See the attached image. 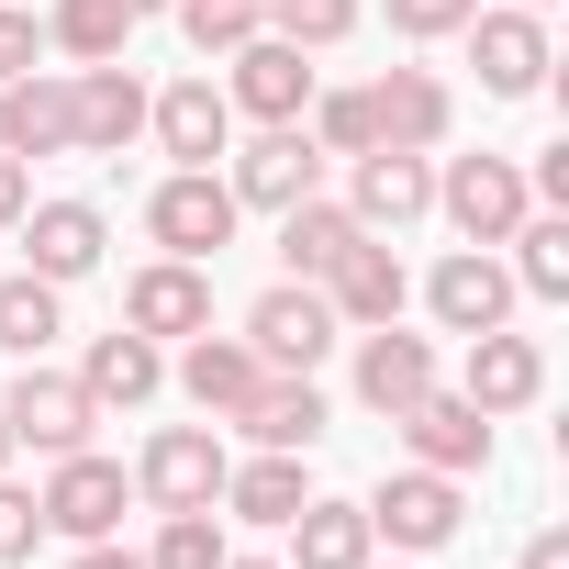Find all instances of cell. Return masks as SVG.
I'll return each mask as SVG.
<instances>
[{
	"label": "cell",
	"instance_id": "6da1fadb",
	"mask_svg": "<svg viewBox=\"0 0 569 569\" xmlns=\"http://www.w3.org/2000/svg\"><path fill=\"white\" fill-rule=\"evenodd\" d=\"M223 436L212 425H157L146 458H134V502L146 513H223Z\"/></svg>",
	"mask_w": 569,
	"mask_h": 569
},
{
	"label": "cell",
	"instance_id": "7a4b0ae2",
	"mask_svg": "<svg viewBox=\"0 0 569 569\" xmlns=\"http://www.w3.org/2000/svg\"><path fill=\"white\" fill-rule=\"evenodd\" d=\"M223 190H234V212H291L325 190V146L302 123H257L246 146H223Z\"/></svg>",
	"mask_w": 569,
	"mask_h": 569
},
{
	"label": "cell",
	"instance_id": "3957f363",
	"mask_svg": "<svg viewBox=\"0 0 569 569\" xmlns=\"http://www.w3.org/2000/svg\"><path fill=\"white\" fill-rule=\"evenodd\" d=\"M0 425H12V447H34V458H68V447H90L101 402L79 391V369H46V358H12V391H0Z\"/></svg>",
	"mask_w": 569,
	"mask_h": 569
},
{
	"label": "cell",
	"instance_id": "277c9868",
	"mask_svg": "<svg viewBox=\"0 0 569 569\" xmlns=\"http://www.w3.org/2000/svg\"><path fill=\"white\" fill-rule=\"evenodd\" d=\"M336 302L313 291V279H279V291H257L246 302V347H257V369H291V380H313L325 358H336Z\"/></svg>",
	"mask_w": 569,
	"mask_h": 569
},
{
	"label": "cell",
	"instance_id": "5b68a950",
	"mask_svg": "<svg viewBox=\"0 0 569 569\" xmlns=\"http://www.w3.org/2000/svg\"><path fill=\"white\" fill-rule=\"evenodd\" d=\"M234 223H246V212H234L223 168H168V179L146 190V234H157V257H201V268H212V257L234 246Z\"/></svg>",
	"mask_w": 569,
	"mask_h": 569
},
{
	"label": "cell",
	"instance_id": "8992f818",
	"mask_svg": "<svg viewBox=\"0 0 569 569\" xmlns=\"http://www.w3.org/2000/svg\"><path fill=\"white\" fill-rule=\"evenodd\" d=\"M458 34H469V68H480L491 101H536L547 68H558V57H547V12H525V0H480Z\"/></svg>",
	"mask_w": 569,
	"mask_h": 569
},
{
	"label": "cell",
	"instance_id": "52a82bcc",
	"mask_svg": "<svg viewBox=\"0 0 569 569\" xmlns=\"http://www.w3.org/2000/svg\"><path fill=\"white\" fill-rule=\"evenodd\" d=\"M46 536H68V547H90V536H123V502H134V469H112L101 447H68V458H46Z\"/></svg>",
	"mask_w": 569,
	"mask_h": 569
},
{
	"label": "cell",
	"instance_id": "ba28073f",
	"mask_svg": "<svg viewBox=\"0 0 569 569\" xmlns=\"http://www.w3.org/2000/svg\"><path fill=\"white\" fill-rule=\"evenodd\" d=\"M436 212L458 223V246H502V234L536 212V190H525L513 157H447V168H436Z\"/></svg>",
	"mask_w": 569,
	"mask_h": 569
},
{
	"label": "cell",
	"instance_id": "9c48e42d",
	"mask_svg": "<svg viewBox=\"0 0 569 569\" xmlns=\"http://www.w3.org/2000/svg\"><path fill=\"white\" fill-rule=\"evenodd\" d=\"M313 57L302 46H279V34H246L234 57H223V101H234V123H302L313 112Z\"/></svg>",
	"mask_w": 569,
	"mask_h": 569
},
{
	"label": "cell",
	"instance_id": "30bf717a",
	"mask_svg": "<svg viewBox=\"0 0 569 569\" xmlns=\"http://www.w3.org/2000/svg\"><path fill=\"white\" fill-rule=\"evenodd\" d=\"M458 525H469V491H458L447 469H391V480L369 491V536H391L402 558H436Z\"/></svg>",
	"mask_w": 569,
	"mask_h": 569
},
{
	"label": "cell",
	"instance_id": "8fae6325",
	"mask_svg": "<svg viewBox=\"0 0 569 569\" xmlns=\"http://www.w3.org/2000/svg\"><path fill=\"white\" fill-rule=\"evenodd\" d=\"M513 268H502V246H447L436 257V279H425V313L447 325V336H491V325H513Z\"/></svg>",
	"mask_w": 569,
	"mask_h": 569
},
{
	"label": "cell",
	"instance_id": "7c38bea8",
	"mask_svg": "<svg viewBox=\"0 0 569 569\" xmlns=\"http://www.w3.org/2000/svg\"><path fill=\"white\" fill-rule=\"evenodd\" d=\"M146 134H157V157H179V168H212V157L234 146V101H223V79L201 68V79H168V90H146Z\"/></svg>",
	"mask_w": 569,
	"mask_h": 569
},
{
	"label": "cell",
	"instance_id": "4fadbf2b",
	"mask_svg": "<svg viewBox=\"0 0 569 569\" xmlns=\"http://www.w3.org/2000/svg\"><path fill=\"white\" fill-rule=\"evenodd\" d=\"M347 212H358V234H402V223H425V212H436V157H402V146L347 157Z\"/></svg>",
	"mask_w": 569,
	"mask_h": 569
},
{
	"label": "cell",
	"instance_id": "5bb4252c",
	"mask_svg": "<svg viewBox=\"0 0 569 569\" xmlns=\"http://www.w3.org/2000/svg\"><path fill=\"white\" fill-rule=\"evenodd\" d=\"M123 325L157 336V347L201 336V325H212V268H201V257H146V268L123 279Z\"/></svg>",
	"mask_w": 569,
	"mask_h": 569
},
{
	"label": "cell",
	"instance_id": "9a60e30c",
	"mask_svg": "<svg viewBox=\"0 0 569 569\" xmlns=\"http://www.w3.org/2000/svg\"><path fill=\"white\" fill-rule=\"evenodd\" d=\"M68 134H79V157H123V146L146 134V79H134L123 57L68 68Z\"/></svg>",
	"mask_w": 569,
	"mask_h": 569
},
{
	"label": "cell",
	"instance_id": "2e32d148",
	"mask_svg": "<svg viewBox=\"0 0 569 569\" xmlns=\"http://www.w3.org/2000/svg\"><path fill=\"white\" fill-rule=\"evenodd\" d=\"M313 291L336 302V325H347V336H369V325H402V302H413V268H402L380 234H358V246H347V257L313 279Z\"/></svg>",
	"mask_w": 569,
	"mask_h": 569
},
{
	"label": "cell",
	"instance_id": "e0dca14e",
	"mask_svg": "<svg viewBox=\"0 0 569 569\" xmlns=\"http://www.w3.org/2000/svg\"><path fill=\"white\" fill-rule=\"evenodd\" d=\"M369 123H380V146L436 157V146H447V123H458V90H447L436 68H380V79H369Z\"/></svg>",
	"mask_w": 569,
	"mask_h": 569
},
{
	"label": "cell",
	"instance_id": "ac0fdd59",
	"mask_svg": "<svg viewBox=\"0 0 569 569\" xmlns=\"http://www.w3.org/2000/svg\"><path fill=\"white\" fill-rule=\"evenodd\" d=\"M391 425H402L413 469H447V480L491 469V413H480L469 391H425V402H413V413H391Z\"/></svg>",
	"mask_w": 569,
	"mask_h": 569
},
{
	"label": "cell",
	"instance_id": "d6986e66",
	"mask_svg": "<svg viewBox=\"0 0 569 569\" xmlns=\"http://www.w3.org/2000/svg\"><path fill=\"white\" fill-rule=\"evenodd\" d=\"M101 246H112V223H101V201H23V268L34 279H90L101 268Z\"/></svg>",
	"mask_w": 569,
	"mask_h": 569
},
{
	"label": "cell",
	"instance_id": "ffe728a7",
	"mask_svg": "<svg viewBox=\"0 0 569 569\" xmlns=\"http://www.w3.org/2000/svg\"><path fill=\"white\" fill-rule=\"evenodd\" d=\"M79 391H90L101 413H146V402L168 391V347H157V336H134V325H112V336H90Z\"/></svg>",
	"mask_w": 569,
	"mask_h": 569
},
{
	"label": "cell",
	"instance_id": "44dd1931",
	"mask_svg": "<svg viewBox=\"0 0 569 569\" xmlns=\"http://www.w3.org/2000/svg\"><path fill=\"white\" fill-rule=\"evenodd\" d=\"M257 380H268V369H257V347H246V336H212V325H201V336H179V391H190V413H201V425H234Z\"/></svg>",
	"mask_w": 569,
	"mask_h": 569
},
{
	"label": "cell",
	"instance_id": "7402d4cb",
	"mask_svg": "<svg viewBox=\"0 0 569 569\" xmlns=\"http://www.w3.org/2000/svg\"><path fill=\"white\" fill-rule=\"evenodd\" d=\"M458 391L502 425V413H525L536 391H547V347L536 336H513V325H491V336H469V369H458Z\"/></svg>",
	"mask_w": 569,
	"mask_h": 569
},
{
	"label": "cell",
	"instance_id": "603a6c76",
	"mask_svg": "<svg viewBox=\"0 0 569 569\" xmlns=\"http://www.w3.org/2000/svg\"><path fill=\"white\" fill-rule=\"evenodd\" d=\"M0 146H12L23 168H34V157H79V134H68V68L0 79Z\"/></svg>",
	"mask_w": 569,
	"mask_h": 569
},
{
	"label": "cell",
	"instance_id": "cb8c5ba5",
	"mask_svg": "<svg viewBox=\"0 0 569 569\" xmlns=\"http://www.w3.org/2000/svg\"><path fill=\"white\" fill-rule=\"evenodd\" d=\"M425 391H436V347L402 336V325H369V336H358V402L391 425V413H413Z\"/></svg>",
	"mask_w": 569,
	"mask_h": 569
},
{
	"label": "cell",
	"instance_id": "d4e9b609",
	"mask_svg": "<svg viewBox=\"0 0 569 569\" xmlns=\"http://www.w3.org/2000/svg\"><path fill=\"white\" fill-rule=\"evenodd\" d=\"M279 536H291V558H279V569H369V558H380L369 502H336V491H313L291 525H279Z\"/></svg>",
	"mask_w": 569,
	"mask_h": 569
},
{
	"label": "cell",
	"instance_id": "484cf974",
	"mask_svg": "<svg viewBox=\"0 0 569 569\" xmlns=\"http://www.w3.org/2000/svg\"><path fill=\"white\" fill-rule=\"evenodd\" d=\"M325 425H336V413H325V391H313V380H291V369H268V380L246 391V413H234V436H246V447H325Z\"/></svg>",
	"mask_w": 569,
	"mask_h": 569
},
{
	"label": "cell",
	"instance_id": "4316f807",
	"mask_svg": "<svg viewBox=\"0 0 569 569\" xmlns=\"http://www.w3.org/2000/svg\"><path fill=\"white\" fill-rule=\"evenodd\" d=\"M302 502H313L302 447H257L246 469H223V513H234V525H291Z\"/></svg>",
	"mask_w": 569,
	"mask_h": 569
},
{
	"label": "cell",
	"instance_id": "83f0119b",
	"mask_svg": "<svg viewBox=\"0 0 569 569\" xmlns=\"http://www.w3.org/2000/svg\"><path fill=\"white\" fill-rule=\"evenodd\" d=\"M347 246H358V212H347V201H325V190L279 212V268H291V279H325Z\"/></svg>",
	"mask_w": 569,
	"mask_h": 569
},
{
	"label": "cell",
	"instance_id": "f1b7e54d",
	"mask_svg": "<svg viewBox=\"0 0 569 569\" xmlns=\"http://www.w3.org/2000/svg\"><path fill=\"white\" fill-rule=\"evenodd\" d=\"M57 336H68V291L34 279V268H12L0 279V358H46Z\"/></svg>",
	"mask_w": 569,
	"mask_h": 569
},
{
	"label": "cell",
	"instance_id": "f546056e",
	"mask_svg": "<svg viewBox=\"0 0 569 569\" xmlns=\"http://www.w3.org/2000/svg\"><path fill=\"white\" fill-rule=\"evenodd\" d=\"M502 246H513L502 268H513V291H525V302H569V212H525Z\"/></svg>",
	"mask_w": 569,
	"mask_h": 569
},
{
	"label": "cell",
	"instance_id": "4dcf8cb0",
	"mask_svg": "<svg viewBox=\"0 0 569 569\" xmlns=\"http://www.w3.org/2000/svg\"><path fill=\"white\" fill-rule=\"evenodd\" d=\"M123 34H134V12H123V0H57V12H46V46H57L68 68L123 57Z\"/></svg>",
	"mask_w": 569,
	"mask_h": 569
},
{
	"label": "cell",
	"instance_id": "1f68e13d",
	"mask_svg": "<svg viewBox=\"0 0 569 569\" xmlns=\"http://www.w3.org/2000/svg\"><path fill=\"white\" fill-rule=\"evenodd\" d=\"M257 23H268L279 46L325 57V46H347V34H358V0H257Z\"/></svg>",
	"mask_w": 569,
	"mask_h": 569
},
{
	"label": "cell",
	"instance_id": "d6a6232c",
	"mask_svg": "<svg viewBox=\"0 0 569 569\" xmlns=\"http://www.w3.org/2000/svg\"><path fill=\"white\" fill-rule=\"evenodd\" d=\"M302 134H313L325 157H369V146H380V123H369V90H313Z\"/></svg>",
	"mask_w": 569,
	"mask_h": 569
},
{
	"label": "cell",
	"instance_id": "836d02e7",
	"mask_svg": "<svg viewBox=\"0 0 569 569\" xmlns=\"http://www.w3.org/2000/svg\"><path fill=\"white\" fill-rule=\"evenodd\" d=\"M234 547H223V513H157V547H146V569H223Z\"/></svg>",
	"mask_w": 569,
	"mask_h": 569
},
{
	"label": "cell",
	"instance_id": "e575fe53",
	"mask_svg": "<svg viewBox=\"0 0 569 569\" xmlns=\"http://www.w3.org/2000/svg\"><path fill=\"white\" fill-rule=\"evenodd\" d=\"M179 34H190V57H234L268 23H257V0H179Z\"/></svg>",
	"mask_w": 569,
	"mask_h": 569
},
{
	"label": "cell",
	"instance_id": "d590c367",
	"mask_svg": "<svg viewBox=\"0 0 569 569\" xmlns=\"http://www.w3.org/2000/svg\"><path fill=\"white\" fill-rule=\"evenodd\" d=\"M34 547H46V502H34L12 469H0V569H23Z\"/></svg>",
	"mask_w": 569,
	"mask_h": 569
},
{
	"label": "cell",
	"instance_id": "8d00e7d4",
	"mask_svg": "<svg viewBox=\"0 0 569 569\" xmlns=\"http://www.w3.org/2000/svg\"><path fill=\"white\" fill-rule=\"evenodd\" d=\"M469 12H480V0H391V34H402V46H447Z\"/></svg>",
	"mask_w": 569,
	"mask_h": 569
},
{
	"label": "cell",
	"instance_id": "74e56055",
	"mask_svg": "<svg viewBox=\"0 0 569 569\" xmlns=\"http://www.w3.org/2000/svg\"><path fill=\"white\" fill-rule=\"evenodd\" d=\"M34 57H46V23H34V12H12V0H0V79H23Z\"/></svg>",
	"mask_w": 569,
	"mask_h": 569
},
{
	"label": "cell",
	"instance_id": "f35d334b",
	"mask_svg": "<svg viewBox=\"0 0 569 569\" xmlns=\"http://www.w3.org/2000/svg\"><path fill=\"white\" fill-rule=\"evenodd\" d=\"M23 201H34V168H23L12 146H0V223H23Z\"/></svg>",
	"mask_w": 569,
	"mask_h": 569
},
{
	"label": "cell",
	"instance_id": "ab89813d",
	"mask_svg": "<svg viewBox=\"0 0 569 569\" xmlns=\"http://www.w3.org/2000/svg\"><path fill=\"white\" fill-rule=\"evenodd\" d=\"M513 569H569V536H558V525H547V536H525V558H513Z\"/></svg>",
	"mask_w": 569,
	"mask_h": 569
},
{
	"label": "cell",
	"instance_id": "60d3db41",
	"mask_svg": "<svg viewBox=\"0 0 569 569\" xmlns=\"http://www.w3.org/2000/svg\"><path fill=\"white\" fill-rule=\"evenodd\" d=\"M79 569H146V547H112V536H90V547H79Z\"/></svg>",
	"mask_w": 569,
	"mask_h": 569
},
{
	"label": "cell",
	"instance_id": "b9f144b4",
	"mask_svg": "<svg viewBox=\"0 0 569 569\" xmlns=\"http://www.w3.org/2000/svg\"><path fill=\"white\" fill-rule=\"evenodd\" d=\"M123 12H134V23H146V12H179V0H123Z\"/></svg>",
	"mask_w": 569,
	"mask_h": 569
},
{
	"label": "cell",
	"instance_id": "7bdbcfd3",
	"mask_svg": "<svg viewBox=\"0 0 569 569\" xmlns=\"http://www.w3.org/2000/svg\"><path fill=\"white\" fill-rule=\"evenodd\" d=\"M223 569H279V558H223Z\"/></svg>",
	"mask_w": 569,
	"mask_h": 569
},
{
	"label": "cell",
	"instance_id": "ee69618b",
	"mask_svg": "<svg viewBox=\"0 0 569 569\" xmlns=\"http://www.w3.org/2000/svg\"><path fill=\"white\" fill-rule=\"evenodd\" d=\"M0 469H12V425H0Z\"/></svg>",
	"mask_w": 569,
	"mask_h": 569
},
{
	"label": "cell",
	"instance_id": "f6af8a7d",
	"mask_svg": "<svg viewBox=\"0 0 569 569\" xmlns=\"http://www.w3.org/2000/svg\"><path fill=\"white\" fill-rule=\"evenodd\" d=\"M525 12H558V0H525Z\"/></svg>",
	"mask_w": 569,
	"mask_h": 569
},
{
	"label": "cell",
	"instance_id": "bcb514c9",
	"mask_svg": "<svg viewBox=\"0 0 569 569\" xmlns=\"http://www.w3.org/2000/svg\"><path fill=\"white\" fill-rule=\"evenodd\" d=\"M369 569H380V558H369Z\"/></svg>",
	"mask_w": 569,
	"mask_h": 569
}]
</instances>
